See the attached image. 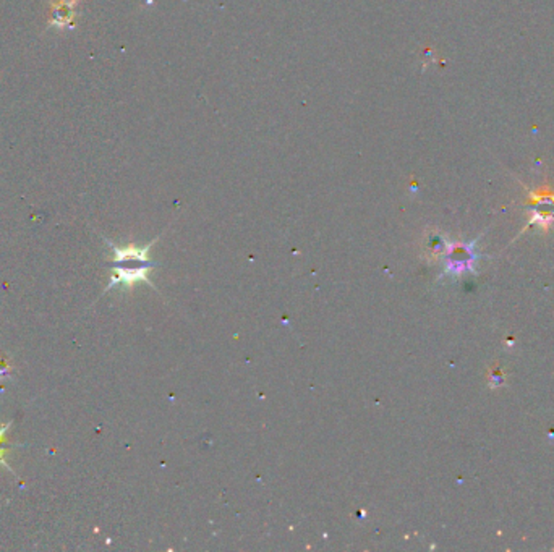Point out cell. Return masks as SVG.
Returning <instances> with one entry per match:
<instances>
[{"label":"cell","mask_w":554,"mask_h":552,"mask_svg":"<svg viewBox=\"0 0 554 552\" xmlns=\"http://www.w3.org/2000/svg\"><path fill=\"white\" fill-rule=\"evenodd\" d=\"M107 245L112 248L114 261H112V275H110V282L107 289L104 292H109L115 287H124V289H131L133 285L138 282H148L149 270L154 268V263L148 258L149 246H115L112 241L107 240Z\"/></svg>","instance_id":"cell-1"},{"label":"cell","mask_w":554,"mask_h":552,"mask_svg":"<svg viewBox=\"0 0 554 552\" xmlns=\"http://www.w3.org/2000/svg\"><path fill=\"white\" fill-rule=\"evenodd\" d=\"M78 0H54L51 4V20L49 25L64 30L66 26H71L75 18V5Z\"/></svg>","instance_id":"cell-2"},{"label":"cell","mask_w":554,"mask_h":552,"mask_svg":"<svg viewBox=\"0 0 554 552\" xmlns=\"http://www.w3.org/2000/svg\"><path fill=\"white\" fill-rule=\"evenodd\" d=\"M12 369H13L12 363H10L7 358L0 356V380L7 379L10 374H12Z\"/></svg>","instance_id":"cell-3"},{"label":"cell","mask_w":554,"mask_h":552,"mask_svg":"<svg viewBox=\"0 0 554 552\" xmlns=\"http://www.w3.org/2000/svg\"><path fill=\"white\" fill-rule=\"evenodd\" d=\"M12 428V421L5 423L4 426H0V444H7V433Z\"/></svg>","instance_id":"cell-4"},{"label":"cell","mask_w":554,"mask_h":552,"mask_svg":"<svg viewBox=\"0 0 554 552\" xmlns=\"http://www.w3.org/2000/svg\"><path fill=\"white\" fill-rule=\"evenodd\" d=\"M5 455H7V447H5V444H0V463H2V465H4V467H7V468H8V470H10V472H12V473L15 474V472L12 470V467H10V465H8V463H7V462H5Z\"/></svg>","instance_id":"cell-5"}]
</instances>
